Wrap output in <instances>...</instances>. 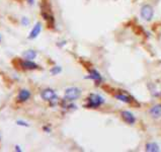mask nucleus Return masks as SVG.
<instances>
[{"label":"nucleus","instance_id":"1","mask_svg":"<svg viewBox=\"0 0 161 152\" xmlns=\"http://www.w3.org/2000/svg\"><path fill=\"white\" fill-rule=\"evenodd\" d=\"M79 95H80V89L77 87L67 88L65 91V99L67 100H74L78 99Z\"/></svg>","mask_w":161,"mask_h":152},{"label":"nucleus","instance_id":"12","mask_svg":"<svg viewBox=\"0 0 161 152\" xmlns=\"http://www.w3.org/2000/svg\"><path fill=\"white\" fill-rule=\"evenodd\" d=\"M17 124L20 125V126H29V124H26V122H22V121H18L17 122Z\"/></svg>","mask_w":161,"mask_h":152},{"label":"nucleus","instance_id":"10","mask_svg":"<svg viewBox=\"0 0 161 152\" xmlns=\"http://www.w3.org/2000/svg\"><path fill=\"white\" fill-rule=\"evenodd\" d=\"M37 56V53L33 50H29L26 52L23 53V57L26 59V60H31V59H34Z\"/></svg>","mask_w":161,"mask_h":152},{"label":"nucleus","instance_id":"11","mask_svg":"<svg viewBox=\"0 0 161 152\" xmlns=\"http://www.w3.org/2000/svg\"><path fill=\"white\" fill-rule=\"evenodd\" d=\"M146 150L147 151H158L159 149H158L157 145H155V144H153V143H149L146 145Z\"/></svg>","mask_w":161,"mask_h":152},{"label":"nucleus","instance_id":"13","mask_svg":"<svg viewBox=\"0 0 161 152\" xmlns=\"http://www.w3.org/2000/svg\"><path fill=\"white\" fill-rule=\"evenodd\" d=\"M22 23H24V24H28V23H29V21L26 20V18H23V19H22Z\"/></svg>","mask_w":161,"mask_h":152},{"label":"nucleus","instance_id":"6","mask_svg":"<svg viewBox=\"0 0 161 152\" xmlns=\"http://www.w3.org/2000/svg\"><path fill=\"white\" fill-rule=\"evenodd\" d=\"M122 118H123L124 121L127 122L128 124L135 123V117H134L133 115L129 112H122Z\"/></svg>","mask_w":161,"mask_h":152},{"label":"nucleus","instance_id":"8","mask_svg":"<svg viewBox=\"0 0 161 152\" xmlns=\"http://www.w3.org/2000/svg\"><path fill=\"white\" fill-rule=\"evenodd\" d=\"M41 28H42V26H41V23H37L36 24V26L34 28L33 31H31V35H29V39H34V38H37L38 37V35H40V31H41Z\"/></svg>","mask_w":161,"mask_h":152},{"label":"nucleus","instance_id":"2","mask_svg":"<svg viewBox=\"0 0 161 152\" xmlns=\"http://www.w3.org/2000/svg\"><path fill=\"white\" fill-rule=\"evenodd\" d=\"M153 8L150 5H145L141 9V16L145 19V20H150L153 18Z\"/></svg>","mask_w":161,"mask_h":152},{"label":"nucleus","instance_id":"5","mask_svg":"<svg viewBox=\"0 0 161 152\" xmlns=\"http://www.w3.org/2000/svg\"><path fill=\"white\" fill-rule=\"evenodd\" d=\"M29 96H31V92L26 89H22L17 95V99H18V102H26L29 99Z\"/></svg>","mask_w":161,"mask_h":152},{"label":"nucleus","instance_id":"3","mask_svg":"<svg viewBox=\"0 0 161 152\" xmlns=\"http://www.w3.org/2000/svg\"><path fill=\"white\" fill-rule=\"evenodd\" d=\"M42 99L45 100H49V102H52V100L57 99V96L55 94V91L51 88H47V89H44L41 94Z\"/></svg>","mask_w":161,"mask_h":152},{"label":"nucleus","instance_id":"14","mask_svg":"<svg viewBox=\"0 0 161 152\" xmlns=\"http://www.w3.org/2000/svg\"><path fill=\"white\" fill-rule=\"evenodd\" d=\"M0 41H1V36H0Z\"/></svg>","mask_w":161,"mask_h":152},{"label":"nucleus","instance_id":"9","mask_svg":"<svg viewBox=\"0 0 161 152\" xmlns=\"http://www.w3.org/2000/svg\"><path fill=\"white\" fill-rule=\"evenodd\" d=\"M150 114L152 115L154 118H159L161 117V104H158V105H155L151 109L150 111Z\"/></svg>","mask_w":161,"mask_h":152},{"label":"nucleus","instance_id":"7","mask_svg":"<svg viewBox=\"0 0 161 152\" xmlns=\"http://www.w3.org/2000/svg\"><path fill=\"white\" fill-rule=\"evenodd\" d=\"M21 66L24 68V69H29V70H34V69H37V68H38V65H37L36 63L31 62V60L22 61Z\"/></svg>","mask_w":161,"mask_h":152},{"label":"nucleus","instance_id":"4","mask_svg":"<svg viewBox=\"0 0 161 152\" xmlns=\"http://www.w3.org/2000/svg\"><path fill=\"white\" fill-rule=\"evenodd\" d=\"M88 102H89V107H98L103 102L102 97H100V95L96 94H91L88 97Z\"/></svg>","mask_w":161,"mask_h":152}]
</instances>
